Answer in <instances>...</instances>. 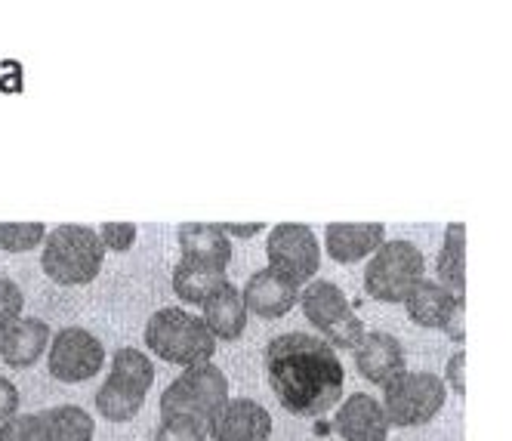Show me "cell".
Listing matches in <instances>:
<instances>
[{
	"label": "cell",
	"mask_w": 512,
	"mask_h": 441,
	"mask_svg": "<svg viewBox=\"0 0 512 441\" xmlns=\"http://www.w3.org/2000/svg\"><path fill=\"white\" fill-rule=\"evenodd\" d=\"M229 401V380L213 361L186 367L161 395V417L186 414L201 420L204 426L213 423L219 408Z\"/></svg>",
	"instance_id": "52a82bcc"
},
{
	"label": "cell",
	"mask_w": 512,
	"mask_h": 441,
	"mask_svg": "<svg viewBox=\"0 0 512 441\" xmlns=\"http://www.w3.org/2000/svg\"><path fill=\"white\" fill-rule=\"evenodd\" d=\"M334 432L343 441H386L389 438V423L380 408V401L368 392H352L343 404H337Z\"/></svg>",
	"instance_id": "9a60e30c"
},
{
	"label": "cell",
	"mask_w": 512,
	"mask_h": 441,
	"mask_svg": "<svg viewBox=\"0 0 512 441\" xmlns=\"http://www.w3.org/2000/svg\"><path fill=\"white\" fill-rule=\"evenodd\" d=\"M25 309V293L13 278H0V337L22 318Z\"/></svg>",
	"instance_id": "d4e9b609"
},
{
	"label": "cell",
	"mask_w": 512,
	"mask_h": 441,
	"mask_svg": "<svg viewBox=\"0 0 512 441\" xmlns=\"http://www.w3.org/2000/svg\"><path fill=\"white\" fill-rule=\"evenodd\" d=\"M300 306L306 321L318 330V337L337 349H355L364 337V324L355 315L349 297L343 293V287H337L327 278H315L312 284H306V290H300Z\"/></svg>",
	"instance_id": "5b68a950"
},
{
	"label": "cell",
	"mask_w": 512,
	"mask_h": 441,
	"mask_svg": "<svg viewBox=\"0 0 512 441\" xmlns=\"http://www.w3.org/2000/svg\"><path fill=\"white\" fill-rule=\"evenodd\" d=\"M155 441H207V426L186 414L161 417L155 429Z\"/></svg>",
	"instance_id": "cb8c5ba5"
},
{
	"label": "cell",
	"mask_w": 512,
	"mask_h": 441,
	"mask_svg": "<svg viewBox=\"0 0 512 441\" xmlns=\"http://www.w3.org/2000/svg\"><path fill=\"white\" fill-rule=\"evenodd\" d=\"M19 389L13 380L7 377H0V423H7L10 417H16L19 411Z\"/></svg>",
	"instance_id": "4316f807"
},
{
	"label": "cell",
	"mask_w": 512,
	"mask_h": 441,
	"mask_svg": "<svg viewBox=\"0 0 512 441\" xmlns=\"http://www.w3.org/2000/svg\"><path fill=\"white\" fill-rule=\"evenodd\" d=\"M105 364V346L87 327H62L50 337L47 367L50 374L62 383H84L96 377Z\"/></svg>",
	"instance_id": "30bf717a"
},
{
	"label": "cell",
	"mask_w": 512,
	"mask_h": 441,
	"mask_svg": "<svg viewBox=\"0 0 512 441\" xmlns=\"http://www.w3.org/2000/svg\"><path fill=\"white\" fill-rule=\"evenodd\" d=\"M266 377L281 408L294 417L331 414L346 386V371L337 352L306 330L278 334L266 346Z\"/></svg>",
	"instance_id": "6da1fadb"
},
{
	"label": "cell",
	"mask_w": 512,
	"mask_h": 441,
	"mask_svg": "<svg viewBox=\"0 0 512 441\" xmlns=\"http://www.w3.org/2000/svg\"><path fill=\"white\" fill-rule=\"evenodd\" d=\"M96 232H99L105 250H115V253L130 250L136 244V235H139V229L133 223H102Z\"/></svg>",
	"instance_id": "484cf974"
},
{
	"label": "cell",
	"mask_w": 512,
	"mask_h": 441,
	"mask_svg": "<svg viewBox=\"0 0 512 441\" xmlns=\"http://www.w3.org/2000/svg\"><path fill=\"white\" fill-rule=\"evenodd\" d=\"M352 352H355L358 374L380 389L408 371L405 349H401V343L392 334H386V330H364L361 343Z\"/></svg>",
	"instance_id": "5bb4252c"
},
{
	"label": "cell",
	"mask_w": 512,
	"mask_h": 441,
	"mask_svg": "<svg viewBox=\"0 0 512 441\" xmlns=\"http://www.w3.org/2000/svg\"><path fill=\"white\" fill-rule=\"evenodd\" d=\"M269 269L284 275L287 281L309 284L321 266V247L309 226L303 223H278L266 238Z\"/></svg>",
	"instance_id": "8fae6325"
},
{
	"label": "cell",
	"mask_w": 512,
	"mask_h": 441,
	"mask_svg": "<svg viewBox=\"0 0 512 441\" xmlns=\"http://www.w3.org/2000/svg\"><path fill=\"white\" fill-rule=\"evenodd\" d=\"M96 423L78 404H56L38 414H16L0 423V441H93Z\"/></svg>",
	"instance_id": "9c48e42d"
},
{
	"label": "cell",
	"mask_w": 512,
	"mask_h": 441,
	"mask_svg": "<svg viewBox=\"0 0 512 441\" xmlns=\"http://www.w3.org/2000/svg\"><path fill=\"white\" fill-rule=\"evenodd\" d=\"M152 383H155L152 358L133 346H124L115 352L105 383L96 389V411L112 423L133 420L142 411Z\"/></svg>",
	"instance_id": "277c9868"
},
{
	"label": "cell",
	"mask_w": 512,
	"mask_h": 441,
	"mask_svg": "<svg viewBox=\"0 0 512 441\" xmlns=\"http://www.w3.org/2000/svg\"><path fill=\"white\" fill-rule=\"evenodd\" d=\"M179 247H182V260L198 266L226 272V266L232 263V241L219 229V223H182Z\"/></svg>",
	"instance_id": "e0dca14e"
},
{
	"label": "cell",
	"mask_w": 512,
	"mask_h": 441,
	"mask_svg": "<svg viewBox=\"0 0 512 441\" xmlns=\"http://www.w3.org/2000/svg\"><path fill=\"white\" fill-rule=\"evenodd\" d=\"M105 263V244L96 229L65 223L47 232L41 250V269L50 281L75 287L90 284Z\"/></svg>",
	"instance_id": "7a4b0ae2"
},
{
	"label": "cell",
	"mask_w": 512,
	"mask_h": 441,
	"mask_svg": "<svg viewBox=\"0 0 512 441\" xmlns=\"http://www.w3.org/2000/svg\"><path fill=\"white\" fill-rule=\"evenodd\" d=\"M47 229L44 223H0V250L7 253H25L44 244Z\"/></svg>",
	"instance_id": "603a6c76"
},
{
	"label": "cell",
	"mask_w": 512,
	"mask_h": 441,
	"mask_svg": "<svg viewBox=\"0 0 512 441\" xmlns=\"http://www.w3.org/2000/svg\"><path fill=\"white\" fill-rule=\"evenodd\" d=\"M53 330L44 318H19L4 337H0V358L10 367H31L50 346Z\"/></svg>",
	"instance_id": "d6986e66"
},
{
	"label": "cell",
	"mask_w": 512,
	"mask_h": 441,
	"mask_svg": "<svg viewBox=\"0 0 512 441\" xmlns=\"http://www.w3.org/2000/svg\"><path fill=\"white\" fill-rule=\"evenodd\" d=\"M226 281H229L226 272L210 269V266H198V263H189V260H179L176 269H173L176 297L182 303H189V306H204Z\"/></svg>",
	"instance_id": "44dd1931"
},
{
	"label": "cell",
	"mask_w": 512,
	"mask_h": 441,
	"mask_svg": "<svg viewBox=\"0 0 512 441\" xmlns=\"http://www.w3.org/2000/svg\"><path fill=\"white\" fill-rule=\"evenodd\" d=\"M463 297L451 293L432 278H420L414 290L405 297V312L420 327H435L448 334L454 343L466 340V324H463Z\"/></svg>",
	"instance_id": "7c38bea8"
},
{
	"label": "cell",
	"mask_w": 512,
	"mask_h": 441,
	"mask_svg": "<svg viewBox=\"0 0 512 441\" xmlns=\"http://www.w3.org/2000/svg\"><path fill=\"white\" fill-rule=\"evenodd\" d=\"M448 383L454 386L460 398L466 395V352L463 349L448 358Z\"/></svg>",
	"instance_id": "83f0119b"
},
{
	"label": "cell",
	"mask_w": 512,
	"mask_h": 441,
	"mask_svg": "<svg viewBox=\"0 0 512 441\" xmlns=\"http://www.w3.org/2000/svg\"><path fill=\"white\" fill-rule=\"evenodd\" d=\"M386 241L383 223H331L324 229V247L337 263L349 266L364 256H374Z\"/></svg>",
	"instance_id": "ac0fdd59"
},
{
	"label": "cell",
	"mask_w": 512,
	"mask_h": 441,
	"mask_svg": "<svg viewBox=\"0 0 512 441\" xmlns=\"http://www.w3.org/2000/svg\"><path fill=\"white\" fill-rule=\"evenodd\" d=\"M423 272L426 260L417 244L405 238L383 241L364 266V293L380 303H405Z\"/></svg>",
	"instance_id": "8992f818"
},
{
	"label": "cell",
	"mask_w": 512,
	"mask_h": 441,
	"mask_svg": "<svg viewBox=\"0 0 512 441\" xmlns=\"http://www.w3.org/2000/svg\"><path fill=\"white\" fill-rule=\"evenodd\" d=\"M448 386L429 371H405L383 386L380 408L389 426H423L445 408Z\"/></svg>",
	"instance_id": "ba28073f"
},
{
	"label": "cell",
	"mask_w": 512,
	"mask_h": 441,
	"mask_svg": "<svg viewBox=\"0 0 512 441\" xmlns=\"http://www.w3.org/2000/svg\"><path fill=\"white\" fill-rule=\"evenodd\" d=\"M145 346L158 358L182 367L207 364L216 352V340L204 318L179 306H164L145 321Z\"/></svg>",
	"instance_id": "3957f363"
},
{
	"label": "cell",
	"mask_w": 512,
	"mask_h": 441,
	"mask_svg": "<svg viewBox=\"0 0 512 441\" xmlns=\"http://www.w3.org/2000/svg\"><path fill=\"white\" fill-rule=\"evenodd\" d=\"M219 229H223L226 235L250 238V235H256V232H263V223H250V226H244V223H219Z\"/></svg>",
	"instance_id": "f1b7e54d"
},
{
	"label": "cell",
	"mask_w": 512,
	"mask_h": 441,
	"mask_svg": "<svg viewBox=\"0 0 512 441\" xmlns=\"http://www.w3.org/2000/svg\"><path fill=\"white\" fill-rule=\"evenodd\" d=\"M435 275H438V284L457 293V297H463V287H466V226L463 223H451L445 229V244L438 250Z\"/></svg>",
	"instance_id": "7402d4cb"
},
{
	"label": "cell",
	"mask_w": 512,
	"mask_h": 441,
	"mask_svg": "<svg viewBox=\"0 0 512 441\" xmlns=\"http://www.w3.org/2000/svg\"><path fill=\"white\" fill-rule=\"evenodd\" d=\"M204 324L213 334V340H238L247 327V309H244V300H241V290L226 281L219 287L213 297L204 303Z\"/></svg>",
	"instance_id": "ffe728a7"
},
{
	"label": "cell",
	"mask_w": 512,
	"mask_h": 441,
	"mask_svg": "<svg viewBox=\"0 0 512 441\" xmlns=\"http://www.w3.org/2000/svg\"><path fill=\"white\" fill-rule=\"evenodd\" d=\"M272 426V414L260 401L229 398L207 426V435H213V441H269Z\"/></svg>",
	"instance_id": "4fadbf2b"
},
{
	"label": "cell",
	"mask_w": 512,
	"mask_h": 441,
	"mask_svg": "<svg viewBox=\"0 0 512 441\" xmlns=\"http://www.w3.org/2000/svg\"><path fill=\"white\" fill-rule=\"evenodd\" d=\"M241 300L247 312H256L260 318H284L300 303V287L266 266L244 281Z\"/></svg>",
	"instance_id": "2e32d148"
}]
</instances>
